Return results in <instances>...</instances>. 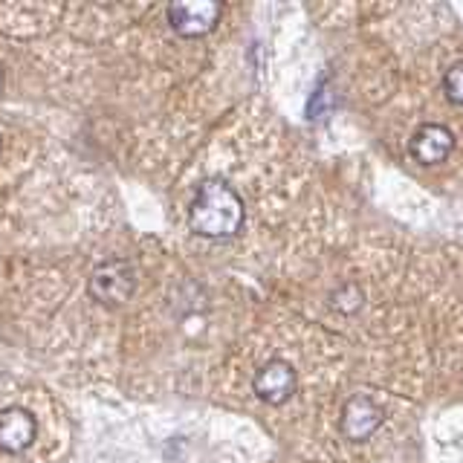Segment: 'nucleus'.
<instances>
[{"instance_id":"10","label":"nucleus","mask_w":463,"mask_h":463,"mask_svg":"<svg viewBox=\"0 0 463 463\" xmlns=\"http://www.w3.org/2000/svg\"><path fill=\"white\" fill-rule=\"evenodd\" d=\"M333 101H336V99H333L330 87H327V81H325V84L316 90V96L310 99V105H307V116H310V119H322V116H325V113L333 108Z\"/></svg>"},{"instance_id":"2","label":"nucleus","mask_w":463,"mask_h":463,"mask_svg":"<svg viewBox=\"0 0 463 463\" xmlns=\"http://www.w3.org/2000/svg\"><path fill=\"white\" fill-rule=\"evenodd\" d=\"M87 289L101 304H122L137 289V269L128 260H105V264L93 269Z\"/></svg>"},{"instance_id":"5","label":"nucleus","mask_w":463,"mask_h":463,"mask_svg":"<svg viewBox=\"0 0 463 463\" xmlns=\"http://www.w3.org/2000/svg\"><path fill=\"white\" fill-rule=\"evenodd\" d=\"M296 371L284 359H269L264 368L255 373L252 388L258 400H264L267 405H284L289 397L296 394Z\"/></svg>"},{"instance_id":"8","label":"nucleus","mask_w":463,"mask_h":463,"mask_svg":"<svg viewBox=\"0 0 463 463\" xmlns=\"http://www.w3.org/2000/svg\"><path fill=\"white\" fill-rule=\"evenodd\" d=\"M362 301H365V296H362V289L356 284H342L336 293L330 296V304L339 313H356L362 307Z\"/></svg>"},{"instance_id":"3","label":"nucleus","mask_w":463,"mask_h":463,"mask_svg":"<svg viewBox=\"0 0 463 463\" xmlns=\"http://www.w3.org/2000/svg\"><path fill=\"white\" fill-rule=\"evenodd\" d=\"M223 6L214 0H185V4H171L168 6V24L177 35L183 38H200L209 35L221 21Z\"/></svg>"},{"instance_id":"6","label":"nucleus","mask_w":463,"mask_h":463,"mask_svg":"<svg viewBox=\"0 0 463 463\" xmlns=\"http://www.w3.org/2000/svg\"><path fill=\"white\" fill-rule=\"evenodd\" d=\"M455 148V137L452 130L446 125H438V122H429V125H420L414 130V137L409 142V151L411 156L417 159L420 165H440L449 159Z\"/></svg>"},{"instance_id":"4","label":"nucleus","mask_w":463,"mask_h":463,"mask_svg":"<svg viewBox=\"0 0 463 463\" xmlns=\"http://www.w3.org/2000/svg\"><path fill=\"white\" fill-rule=\"evenodd\" d=\"M383 417H385L383 409L368 394H354L351 400L345 402V409H342L339 429L345 434V440L362 443V440H368L371 434L383 426Z\"/></svg>"},{"instance_id":"11","label":"nucleus","mask_w":463,"mask_h":463,"mask_svg":"<svg viewBox=\"0 0 463 463\" xmlns=\"http://www.w3.org/2000/svg\"><path fill=\"white\" fill-rule=\"evenodd\" d=\"M0 87H4V70H0Z\"/></svg>"},{"instance_id":"9","label":"nucleus","mask_w":463,"mask_h":463,"mask_svg":"<svg viewBox=\"0 0 463 463\" xmlns=\"http://www.w3.org/2000/svg\"><path fill=\"white\" fill-rule=\"evenodd\" d=\"M443 90L452 105H463V61L452 64L443 76Z\"/></svg>"},{"instance_id":"7","label":"nucleus","mask_w":463,"mask_h":463,"mask_svg":"<svg viewBox=\"0 0 463 463\" xmlns=\"http://www.w3.org/2000/svg\"><path fill=\"white\" fill-rule=\"evenodd\" d=\"M35 429H38L35 417L26 409H21V405H12V409L0 411V449L12 455L24 452L35 440Z\"/></svg>"},{"instance_id":"1","label":"nucleus","mask_w":463,"mask_h":463,"mask_svg":"<svg viewBox=\"0 0 463 463\" xmlns=\"http://www.w3.org/2000/svg\"><path fill=\"white\" fill-rule=\"evenodd\" d=\"M188 226L200 238H235L243 226V200L232 185L221 180H206L197 188L192 209H188Z\"/></svg>"}]
</instances>
